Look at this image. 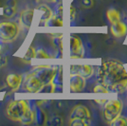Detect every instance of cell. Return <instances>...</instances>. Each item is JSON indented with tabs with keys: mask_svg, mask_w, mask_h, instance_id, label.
I'll list each match as a JSON object with an SVG mask.
<instances>
[{
	"mask_svg": "<svg viewBox=\"0 0 127 126\" xmlns=\"http://www.w3.org/2000/svg\"><path fill=\"white\" fill-rule=\"evenodd\" d=\"M99 84L104 85L109 92L123 93L127 90V70L118 61H106L98 69Z\"/></svg>",
	"mask_w": 127,
	"mask_h": 126,
	"instance_id": "cell-1",
	"label": "cell"
},
{
	"mask_svg": "<svg viewBox=\"0 0 127 126\" xmlns=\"http://www.w3.org/2000/svg\"><path fill=\"white\" fill-rule=\"evenodd\" d=\"M58 69V65L42 64V65H38L37 67H35L31 72V74H32L33 76H35L42 83L43 85L45 86L47 84L52 83L53 78L56 75Z\"/></svg>",
	"mask_w": 127,
	"mask_h": 126,
	"instance_id": "cell-2",
	"label": "cell"
},
{
	"mask_svg": "<svg viewBox=\"0 0 127 126\" xmlns=\"http://www.w3.org/2000/svg\"><path fill=\"white\" fill-rule=\"evenodd\" d=\"M20 27L12 21L0 22V40L5 43L14 41L19 35Z\"/></svg>",
	"mask_w": 127,
	"mask_h": 126,
	"instance_id": "cell-3",
	"label": "cell"
},
{
	"mask_svg": "<svg viewBox=\"0 0 127 126\" xmlns=\"http://www.w3.org/2000/svg\"><path fill=\"white\" fill-rule=\"evenodd\" d=\"M29 108H30V106L28 104L27 100H13L9 103L6 113L10 120L20 122L23 116L25 115V113Z\"/></svg>",
	"mask_w": 127,
	"mask_h": 126,
	"instance_id": "cell-4",
	"label": "cell"
},
{
	"mask_svg": "<svg viewBox=\"0 0 127 126\" xmlns=\"http://www.w3.org/2000/svg\"><path fill=\"white\" fill-rule=\"evenodd\" d=\"M122 110V101L118 100H106L102 111L103 119L107 123H110L112 121H114L116 118L121 115Z\"/></svg>",
	"mask_w": 127,
	"mask_h": 126,
	"instance_id": "cell-5",
	"label": "cell"
},
{
	"mask_svg": "<svg viewBox=\"0 0 127 126\" xmlns=\"http://www.w3.org/2000/svg\"><path fill=\"white\" fill-rule=\"evenodd\" d=\"M69 56L71 59H82L85 56V48L81 39L71 35L69 37Z\"/></svg>",
	"mask_w": 127,
	"mask_h": 126,
	"instance_id": "cell-6",
	"label": "cell"
},
{
	"mask_svg": "<svg viewBox=\"0 0 127 126\" xmlns=\"http://www.w3.org/2000/svg\"><path fill=\"white\" fill-rule=\"evenodd\" d=\"M23 85L26 91L30 92V93H37V92H41L42 88L44 87L43 84L39 81V80L33 76L32 74H28L26 76L25 80L23 81Z\"/></svg>",
	"mask_w": 127,
	"mask_h": 126,
	"instance_id": "cell-7",
	"label": "cell"
},
{
	"mask_svg": "<svg viewBox=\"0 0 127 126\" xmlns=\"http://www.w3.org/2000/svg\"><path fill=\"white\" fill-rule=\"evenodd\" d=\"M70 119H80L83 121L88 122L90 124L91 121V114H90L88 108L85 105H76L74 108L71 110L70 113Z\"/></svg>",
	"mask_w": 127,
	"mask_h": 126,
	"instance_id": "cell-8",
	"label": "cell"
},
{
	"mask_svg": "<svg viewBox=\"0 0 127 126\" xmlns=\"http://www.w3.org/2000/svg\"><path fill=\"white\" fill-rule=\"evenodd\" d=\"M86 84L85 78L78 74H70V79H69V89L71 92L78 93L83 91Z\"/></svg>",
	"mask_w": 127,
	"mask_h": 126,
	"instance_id": "cell-9",
	"label": "cell"
},
{
	"mask_svg": "<svg viewBox=\"0 0 127 126\" xmlns=\"http://www.w3.org/2000/svg\"><path fill=\"white\" fill-rule=\"evenodd\" d=\"M94 72V68L90 64H71L70 74H78L84 78H89Z\"/></svg>",
	"mask_w": 127,
	"mask_h": 126,
	"instance_id": "cell-10",
	"label": "cell"
},
{
	"mask_svg": "<svg viewBox=\"0 0 127 126\" xmlns=\"http://www.w3.org/2000/svg\"><path fill=\"white\" fill-rule=\"evenodd\" d=\"M22 82H23V77L20 74L11 73L9 74L7 76V78H6V83L8 84V86L13 91H16V90L19 89Z\"/></svg>",
	"mask_w": 127,
	"mask_h": 126,
	"instance_id": "cell-11",
	"label": "cell"
},
{
	"mask_svg": "<svg viewBox=\"0 0 127 126\" xmlns=\"http://www.w3.org/2000/svg\"><path fill=\"white\" fill-rule=\"evenodd\" d=\"M34 15V10L33 9H26L21 11L20 14V23L24 28L30 29L32 27V20Z\"/></svg>",
	"mask_w": 127,
	"mask_h": 126,
	"instance_id": "cell-12",
	"label": "cell"
},
{
	"mask_svg": "<svg viewBox=\"0 0 127 126\" xmlns=\"http://www.w3.org/2000/svg\"><path fill=\"white\" fill-rule=\"evenodd\" d=\"M110 32H111L112 35L117 38L124 36L127 32V26L121 21H118L116 23L111 24L110 27Z\"/></svg>",
	"mask_w": 127,
	"mask_h": 126,
	"instance_id": "cell-13",
	"label": "cell"
},
{
	"mask_svg": "<svg viewBox=\"0 0 127 126\" xmlns=\"http://www.w3.org/2000/svg\"><path fill=\"white\" fill-rule=\"evenodd\" d=\"M37 10L40 11H42V16H41V20L40 21L42 23H46V22L49 20L53 15V12L51 11V9L48 7V6L45 5V4H42V5L38 6Z\"/></svg>",
	"mask_w": 127,
	"mask_h": 126,
	"instance_id": "cell-14",
	"label": "cell"
},
{
	"mask_svg": "<svg viewBox=\"0 0 127 126\" xmlns=\"http://www.w3.org/2000/svg\"><path fill=\"white\" fill-rule=\"evenodd\" d=\"M35 120V116H34V112L31 109V107L27 110V112L25 113V115L23 116V118L20 121V123L22 124H31Z\"/></svg>",
	"mask_w": 127,
	"mask_h": 126,
	"instance_id": "cell-15",
	"label": "cell"
},
{
	"mask_svg": "<svg viewBox=\"0 0 127 126\" xmlns=\"http://www.w3.org/2000/svg\"><path fill=\"white\" fill-rule=\"evenodd\" d=\"M106 16H107L108 21L110 22L111 24L116 23L118 21H121L120 12L117 11V10H115V9H109L107 11V12H106Z\"/></svg>",
	"mask_w": 127,
	"mask_h": 126,
	"instance_id": "cell-16",
	"label": "cell"
},
{
	"mask_svg": "<svg viewBox=\"0 0 127 126\" xmlns=\"http://www.w3.org/2000/svg\"><path fill=\"white\" fill-rule=\"evenodd\" d=\"M63 18L57 15H52L49 20H48L44 24V26L46 27H63Z\"/></svg>",
	"mask_w": 127,
	"mask_h": 126,
	"instance_id": "cell-17",
	"label": "cell"
},
{
	"mask_svg": "<svg viewBox=\"0 0 127 126\" xmlns=\"http://www.w3.org/2000/svg\"><path fill=\"white\" fill-rule=\"evenodd\" d=\"M53 36V45L55 46V47L58 49V51L61 54L63 52V34L59 33V34H52Z\"/></svg>",
	"mask_w": 127,
	"mask_h": 126,
	"instance_id": "cell-18",
	"label": "cell"
},
{
	"mask_svg": "<svg viewBox=\"0 0 127 126\" xmlns=\"http://www.w3.org/2000/svg\"><path fill=\"white\" fill-rule=\"evenodd\" d=\"M35 51H36V50H35L34 47H30L29 48H28V50H27L25 56L22 58V61L26 63H31L32 59L35 58Z\"/></svg>",
	"mask_w": 127,
	"mask_h": 126,
	"instance_id": "cell-19",
	"label": "cell"
},
{
	"mask_svg": "<svg viewBox=\"0 0 127 126\" xmlns=\"http://www.w3.org/2000/svg\"><path fill=\"white\" fill-rule=\"evenodd\" d=\"M15 11L16 8L14 5H7L3 9V15L5 16V17H8V18L12 17V16L14 15V13H15Z\"/></svg>",
	"mask_w": 127,
	"mask_h": 126,
	"instance_id": "cell-20",
	"label": "cell"
},
{
	"mask_svg": "<svg viewBox=\"0 0 127 126\" xmlns=\"http://www.w3.org/2000/svg\"><path fill=\"white\" fill-rule=\"evenodd\" d=\"M109 124L112 126H127V118L119 116L114 121H112Z\"/></svg>",
	"mask_w": 127,
	"mask_h": 126,
	"instance_id": "cell-21",
	"label": "cell"
},
{
	"mask_svg": "<svg viewBox=\"0 0 127 126\" xmlns=\"http://www.w3.org/2000/svg\"><path fill=\"white\" fill-rule=\"evenodd\" d=\"M34 116H35L34 121H37L38 124H44L46 122V115L41 109H37L36 112H34Z\"/></svg>",
	"mask_w": 127,
	"mask_h": 126,
	"instance_id": "cell-22",
	"label": "cell"
},
{
	"mask_svg": "<svg viewBox=\"0 0 127 126\" xmlns=\"http://www.w3.org/2000/svg\"><path fill=\"white\" fill-rule=\"evenodd\" d=\"M69 124L72 126H87L90 125L88 122L80 120V119H70L69 121Z\"/></svg>",
	"mask_w": 127,
	"mask_h": 126,
	"instance_id": "cell-23",
	"label": "cell"
},
{
	"mask_svg": "<svg viewBox=\"0 0 127 126\" xmlns=\"http://www.w3.org/2000/svg\"><path fill=\"white\" fill-rule=\"evenodd\" d=\"M35 58L36 59H50V56L48 55L46 50H44L43 48H40L35 51Z\"/></svg>",
	"mask_w": 127,
	"mask_h": 126,
	"instance_id": "cell-24",
	"label": "cell"
},
{
	"mask_svg": "<svg viewBox=\"0 0 127 126\" xmlns=\"http://www.w3.org/2000/svg\"><path fill=\"white\" fill-rule=\"evenodd\" d=\"M94 92L95 93H109L108 89L106 88L104 85H102L101 84H96V86L94 87Z\"/></svg>",
	"mask_w": 127,
	"mask_h": 126,
	"instance_id": "cell-25",
	"label": "cell"
},
{
	"mask_svg": "<svg viewBox=\"0 0 127 126\" xmlns=\"http://www.w3.org/2000/svg\"><path fill=\"white\" fill-rule=\"evenodd\" d=\"M69 16H70V21H74L76 18V9L72 5H70L69 7Z\"/></svg>",
	"mask_w": 127,
	"mask_h": 126,
	"instance_id": "cell-26",
	"label": "cell"
},
{
	"mask_svg": "<svg viewBox=\"0 0 127 126\" xmlns=\"http://www.w3.org/2000/svg\"><path fill=\"white\" fill-rule=\"evenodd\" d=\"M7 63H8V58L6 57V56H3L1 54V51H0V68L1 67H4Z\"/></svg>",
	"mask_w": 127,
	"mask_h": 126,
	"instance_id": "cell-27",
	"label": "cell"
},
{
	"mask_svg": "<svg viewBox=\"0 0 127 126\" xmlns=\"http://www.w3.org/2000/svg\"><path fill=\"white\" fill-rule=\"evenodd\" d=\"M82 4L84 5L85 8L89 9V8H91V7L93 6L94 1H93V0H82Z\"/></svg>",
	"mask_w": 127,
	"mask_h": 126,
	"instance_id": "cell-28",
	"label": "cell"
},
{
	"mask_svg": "<svg viewBox=\"0 0 127 126\" xmlns=\"http://www.w3.org/2000/svg\"><path fill=\"white\" fill-rule=\"evenodd\" d=\"M56 15L59 16V17H61V18H63V6L62 5H59L58 9H57V13H56Z\"/></svg>",
	"mask_w": 127,
	"mask_h": 126,
	"instance_id": "cell-29",
	"label": "cell"
},
{
	"mask_svg": "<svg viewBox=\"0 0 127 126\" xmlns=\"http://www.w3.org/2000/svg\"><path fill=\"white\" fill-rule=\"evenodd\" d=\"M49 2H55V1H57V0H48Z\"/></svg>",
	"mask_w": 127,
	"mask_h": 126,
	"instance_id": "cell-30",
	"label": "cell"
}]
</instances>
